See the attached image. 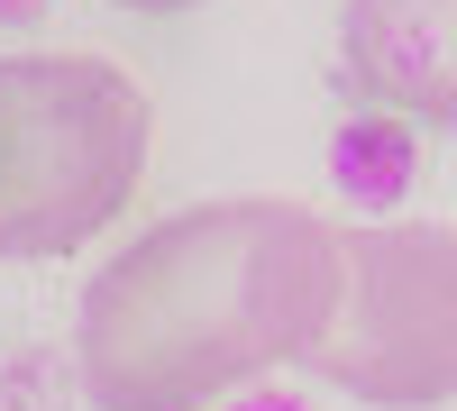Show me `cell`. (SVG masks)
<instances>
[{
  "label": "cell",
  "mask_w": 457,
  "mask_h": 411,
  "mask_svg": "<svg viewBox=\"0 0 457 411\" xmlns=\"http://www.w3.org/2000/svg\"><path fill=\"white\" fill-rule=\"evenodd\" d=\"M338 229L312 201L228 193L165 210L83 284L73 366L92 411H211L320 339Z\"/></svg>",
  "instance_id": "cell-1"
},
{
  "label": "cell",
  "mask_w": 457,
  "mask_h": 411,
  "mask_svg": "<svg viewBox=\"0 0 457 411\" xmlns=\"http://www.w3.org/2000/svg\"><path fill=\"white\" fill-rule=\"evenodd\" d=\"M137 73L110 55H0V266H46L101 238L146 174Z\"/></svg>",
  "instance_id": "cell-2"
},
{
  "label": "cell",
  "mask_w": 457,
  "mask_h": 411,
  "mask_svg": "<svg viewBox=\"0 0 457 411\" xmlns=\"http://www.w3.org/2000/svg\"><path fill=\"white\" fill-rule=\"evenodd\" d=\"M293 366L366 411H439L457 393V229L448 219L338 229V302Z\"/></svg>",
  "instance_id": "cell-3"
},
{
  "label": "cell",
  "mask_w": 457,
  "mask_h": 411,
  "mask_svg": "<svg viewBox=\"0 0 457 411\" xmlns=\"http://www.w3.org/2000/svg\"><path fill=\"white\" fill-rule=\"evenodd\" d=\"M338 83L457 137V0H338Z\"/></svg>",
  "instance_id": "cell-4"
},
{
  "label": "cell",
  "mask_w": 457,
  "mask_h": 411,
  "mask_svg": "<svg viewBox=\"0 0 457 411\" xmlns=\"http://www.w3.org/2000/svg\"><path fill=\"white\" fill-rule=\"evenodd\" d=\"M120 10H146V19H174V10H202V0H120Z\"/></svg>",
  "instance_id": "cell-5"
}]
</instances>
